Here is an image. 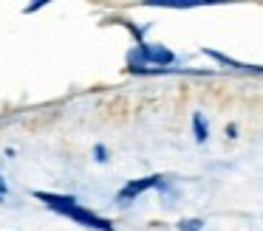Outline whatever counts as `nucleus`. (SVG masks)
<instances>
[{"label": "nucleus", "mask_w": 263, "mask_h": 231, "mask_svg": "<svg viewBox=\"0 0 263 231\" xmlns=\"http://www.w3.org/2000/svg\"><path fill=\"white\" fill-rule=\"evenodd\" d=\"M3 195H6V180L0 178V197H3Z\"/></svg>", "instance_id": "obj_6"}, {"label": "nucleus", "mask_w": 263, "mask_h": 231, "mask_svg": "<svg viewBox=\"0 0 263 231\" xmlns=\"http://www.w3.org/2000/svg\"><path fill=\"white\" fill-rule=\"evenodd\" d=\"M193 133H195V141H198V144H204L206 135H210L206 121H204V116H201V113H195V116H193Z\"/></svg>", "instance_id": "obj_3"}, {"label": "nucleus", "mask_w": 263, "mask_h": 231, "mask_svg": "<svg viewBox=\"0 0 263 231\" xmlns=\"http://www.w3.org/2000/svg\"><path fill=\"white\" fill-rule=\"evenodd\" d=\"M93 155H97V161H99V163H105V161H108V150H105L102 144H97V146H93Z\"/></svg>", "instance_id": "obj_5"}, {"label": "nucleus", "mask_w": 263, "mask_h": 231, "mask_svg": "<svg viewBox=\"0 0 263 231\" xmlns=\"http://www.w3.org/2000/svg\"><path fill=\"white\" fill-rule=\"evenodd\" d=\"M156 186H159L161 192H170V186H167V180L161 178V175H147V178H142V180H130V183L119 192V200L127 203V200H133L136 195H142V192L156 189Z\"/></svg>", "instance_id": "obj_2"}, {"label": "nucleus", "mask_w": 263, "mask_h": 231, "mask_svg": "<svg viewBox=\"0 0 263 231\" xmlns=\"http://www.w3.org/2000/svg\"><path fill=\"white\" fill-rule=\"evenodd\" d=\"M178 231H204V220H198V217L181 220V223H178Z\"/></svg>", "instance_id": "obj_4"}, {"label": "nucleus", "mask_w": 263, "mask_h": 231, "mask_svg": "<svg viewBox=\"0 0 263 231\" xmlns=\"http://www.w3.org/2000/svg\"><path fill=\"white\" fill-rule=\"evenodd\" d=\"M37 200H43L46 206H51L54 212L65 214V217L77 220L80 225H88V228H97V231H114V223H108L105 217H99V214L88 212V208H82L80 203H77V197H63V195H51V192H34Z\"/></svg>", "instance_id": "obj_1"}]
</instances>
